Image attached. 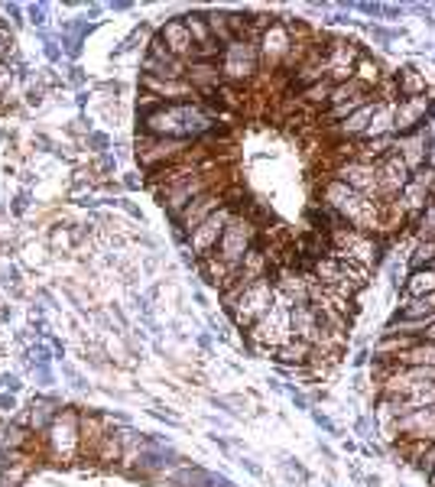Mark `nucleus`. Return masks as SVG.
I'll return each mask as SVG.
<instances>
[{
  "label": "nucleus",
  "instance_id": "obj_14",
  "mask_svg": "<svg viewBox=\"0 0 435 487\" xmlns=\"http://www.w3.org/2000/svg\"><path fill=\"white\" fill-rule=\"evenodd\" d=\"M393 439L400 442H435V406L406 410L393 425Z\"/></svg>",
  "mask_w": 435,
  "mask_h": 487
},
{
  "label": "nucleus",
  "instance_id": "obj_38",
  "mask_svg": "<svg viewBox=\"0 0 435 487\" xmlns=\"http://www.w3.org/2000/svg\"><path fill=\"white\" fill-rule=\"evenodd\" d=\"M358 10L367 16H383V4H358Z\"/></svg>",
  "mask_w": 435,
  "mask_h": 487
},
{
  "label": "nucleus",
  "instance_id": "obj_16",
  "mask_svg": "<svg viewBox=\"0 0 435 487\" xmlns=\"http://www.w3.org/2000/svg\"><path fill=\"white\" fill-rule=\"evenodd\" d=\"M140 88L153 98H160L163 104H188V101H202V94L188 85L186 78H153L140 75Z\"/></svg>",
  "mask_w": 435,
  "mask_h": 487
},
{
  "label": "nucleus",
  "instance_id": "obj_22",
  "mask_svg": "<svg viewBox=\"0 0 435 487\" xmlns=\"http://www.w3.org/2000/svg\"><path fill=\"white\" fill-rule=\"evenodd\" d=\"M373 108H377V98L367 101V104H361V108L354 111V114L344 117L342 124H334L332 133H334L338 140H342V143H354V140H361V137H364V131H367V124H371Z\"/></svg>",
  "mask_w": 435,
  "mask_h": 487
},
{
  "label": "nucleus",
  "instance_id": "obj_32",
  "mask_svg": "<svg viewBox=\"0 0 435 487\" xmlns=\"http://www.w3.org/2000/svg\"><path fill=\"white\" fill-rule=\"evenodd\" d=\"M328 94H332V82H319V85H312V88H305V92H299L295 98L303 101V108L305 111H322V108H328Z\"/></svg>",
  "mask_w": 435,
  "mask_h": 487
},
{
  "label": "nucleus",
  "instance_id": "obj_25",
  "mask_svg": "<svg viewBox=\"0 0 435 487\" xmlns=\"http://www.w3.org/2000/svg\"><path fill=\"white\" fill-rule=\"evenodd\" d=\"M397 101H400V98H397ZM397 101H377L371 124H367V131H364V137H361V140L393 137V111H397Z\"/></svg>",
  "mask_w": 435,
  "mask_h": 487
},
{
  "label": "nucleus",
  "instance_id": "obj_6",
  "mask_svg": "<svg viewBox=\"0 0 435 487\" xmlns=\"http://www.w3.org/2000/svg\"><path fill=\"white\" fill-rule=\"evenodd\" d=\"M43 442H46V452L55 462H65V464L75 462L82 455V416L75 410L55 413Z\"/></svg>",
  "mask_w": 435,
  "mask_h": 487
},
{
  "label": "nucleus",
  "instance_id": "obj_21",
  "mask_svg": "<svg viewBox=\"0 0 435 487\" xmlns=\"http://www.w3.org/2000/svg\"><path fill=\"white\" fill-rule=\"evenodd\" d=\"M186 82L202 94V98H211L218 88L225 85L221 65L218 63H186Z\"/></svg>",
  "mask_w": 435,
  "mask_h": 487
},
{
  "label": "nucleus",
  "instance_id": "obj_40",
  "mask_svg": "<svg viewBox=\"0 0 435 487\" xmlns=\"http://www.w3.org/2000/svg\"><path fill=\"white\" fill-rule=\"evenodd\" d=\"M429 124H435V98H432V111H429Z\"/></svg>",
  "mask_w": 435,
  "mask_h": 487
},
{
  "label": "nucleus",
  "instance_id": "obj_12",
  "mask_svg": "<svg viewBox=\"0 0 435 487\" xmlns=\"http://www.w3.org/2000/svg\"><path fill=\"white\" fill-rule=\"evenodd\" d=\"M237 215V209L234 205H221V209L215 211L211 218H205L202 225L195 228L192 234H188V248H192V254L202 260V257H211L218 248V240H221V234H225V228L231 225V218Z\"/></svg>",
  "mask_w": 435,
  "mask_h": 487
},
{
  "label": "nucleus",
  "instance_id": "obj_19",
  "mask_svg": "<svg viewBox=\"0 0 435 487\" xmlns=\"http://www.w3.org/2000/svg\"><path fill=\"white\" fill-rule=\"evenodd\" d=\"M293 335L319 351V345H322V309L319 306H312V302L293 306Z\"/></svg>",
  "mask_w": 435,
  "mask_h": 487
},
{
  "label": "nucleus",
  "instance_id": "obj_11",
  "mask_svg": "<svg viewBox=\"0 0 435 487\" xmlns=\"http://www.w3.org/2000/svg\"><path fill=\"white\" fill-rule=\"evenodd\" d=\"M332 179L344 182V186L354 189V192L367 195V199L381 201V186H377V166H373V162H364V160H358V156H351V160H338Z\"/></svg>",
  "mask_w": 435,
  "mask_h": 487
},
{
  "label": "nucleus",
  "instance_id": "obj_33",
  "mask_svg": "<svg viewBox=\"0 0 435 487\" xmlns=\"http://www.w3.org/2000/svg\"><path fill=\"white\" fill-rule=\"evenodd\" d=\"M205 20H208V30H211V36H215V43L221 49L225 46H231V43H237L234 39V33H231V24H227V14H205Z\"/></svg>",
  "mask_w": 435,
  "mask_h": 487
},
{
  "label": "nucleus",
  "instance_id": "obj_31",
  "mask_svg": "<svg viewBox=\"0 0 435 487\" xmlns=\"http://www.w3.org/2000/svg\"><path fill=\"white\" fill-rule=\"evenodd\" d=\"M53 416H55L53 403L33 400V403H30V413H26V425H30L33 433H46L49 423H53Z\"/></svg>",
  "mask_w": 435,
  "mask_h": 487
},
{
  "label": "nucleus",
  "instance_id": "obj_9",
  "mask_svg": "<svg viewBox=\"0 0 435 487\" xmlns=\"http://www.w3.org/2000/svg\"><path fill=\"white\" fill-rule=\"evenodd\" d=\"M195 143L188 140H163V137H150V133H137V162H140L147 172H156L176 162L179 156H186Z\"/></svg>",
  "mask_w": 435,
  "mask_h": 487
},
{
  "label": "nucleus",
  "instance_id": "obj_2",
  "mask_svg": "<svg viewBox=\"0 0 435 487\" xmlns=\"http://www.w3.org/2000/svg\"><path fill=\"white\" fill-rule=\"evenodd\" d=\"M322 205L328 211L342 218L344 225L354 228V231H364V234H377L381 231V221H383V201H373L367 195L354 192L348 189L344 182L328 176L325 186H322Z\"/></svg>",
  "mask_w": 435,
  "mask_h": 487
},
{
  "label": "nucleus",
  "instance_id": "obj_35",
  "mask_svg": "<svg viewBox=\"0 0 435 487\" xmlns=\"http://www.w3.org/2000/svg\"><path fill=\"white\" fill-rule=\"evenodd\" d=\"M416 228H420V231H416L420 234V240H435V195L426 205V211L416 218Z\"/></svg>",
  "mask_w": 435,
  "mask_h": 487
},
{
  "label": "nucleus",
  "instance_id": "obj_36",
  "mask_svg": "<svg viewBox=\"0 0 435 487\" xmlns=\"http://www.w3.org/2000/svg\"><path fill=\"white\" fill-rule=\"evenodd\" d=\"M10 85H14V69L7 63H0V94L7 92Z\"/></svg>",
  "mask_w": 435,
  "mask_h": 487
},
{
  "label": "nucleus",
  "instance_id": "obj_34",
  "mask_svg": "<svg viewBox=\"0 0 435 487\" xmlns=\"http://www.w3.org/2000/svg\"><path fill=\"white\" fill-rule=\"evenodd\" d=\"M435 260V240H420L416 250L410 254V270H422Z\"/></svg>",
  "mask_w": 435,
  "mask_h": 487
},
{
  "label": "nucleus",
  "instance_id": "obj_41",
  "mask_svg": "<svg viewBox=\"0 0 435 487\" xmlns=\"http://www.w3.org/2000/svg\"><path fill=\"white\" fill-rule=\"evenodd\" d=\"M429 478H432V484H435V472H432V474H429Z\"/></svg>",
  "mask_w": 435,
  "mask_h": 487
},
{
  "label": "nucleus",
  "instance_id": "obj_20",
  "mask_svg": "<svg viewBox=\"0 0 435 487\" xmlns=\"http://www.w3.org/2000/svg\"><path fill=\"white\" fill-rule=\"evenodd\" d=\"M156 36L163 39L166 43V49H169L176 59H182V63H192V55H195V43H192V36H188V30H186V20H166L163 26H160V33Z\"/></svg>",
  "mask_w": 435,
  "mask_h": 487
},
{
  "label": "nucleus",
  "instance_id": "obj_7",
  "mask_svg": "<svg viewBox=\"0 0 435 487\" xmlns=\"http://www.w3.org/2000/svg\"><path fill=\"white\" fill-rule=\"evenodd\" d=\"M273 299H276V289H273V279H256V283H250V287L241 289V296L231 302V306H225V312L234 318V325L237 328H244V332H250L260 318L266 316V309L273 306Z\"/></svg>",
  "mask_w": 435,
  "mask_h": 487
},
{
  "label": "nucleus",
  "instance_id": "obj_24",
  "mask_svg": "<svg viewBox=\"0 0 435 487\" xmlns=\"http://www.w3.org/2000/svg\"><path fill=\"white\" fill-rule=\"evenodd\" d=\"M397 153H400V160L410 166V172L422 170V166H426V153H429L426 133L416 131V133H406V137H397Z\"/></svg>",
  "mask_w": 435,
  "mask_h": 487
},
{
  "label": "nucleus",
  "instance_id": "obj_23",
  "mask_svg": "<svg viewBox=\"0 0 435 487\" xmlns=\"http://www.w3.org/2000/svg\"><path fill=\"white\" fill-rule=\"evenodd\" d=\"M429 201H432V192H429L426 186H420L416 179H410L403 192H400L397 199H393V205H397V209L403 211V218H412V221H416V218H420L422 211H426Z\"/></svg>",
  "mask_w": 435,
  "mask_h": 487
},
{
  "label": "nucleus",
  "instance_id": "obj_13",
  "mask_svg": "<svg viewBox=\"0 0 435 487\" xmlns=\"http://www.w3.org/2000/svg\"><path fill=\"white\" fill-rule=\"evenodd\" d=\"M429 111H432V98L420 94V98H400L397 111H393V137H406L426 127Z\"/></svg>",
  "mask_w": 435,
  "mask_h": 487
},
{
  "label": "nucleus",
  "instance_id": "obj_1",
  "mask_svg": "<svg viewBox=\"0 0 435 487\" xmlns=\"http://www.w3.org/2000/svg\"><path fill=\"white\" fill-rule=\"evenodd\" d=\"M211 131H218V121L205 111L202 101H188V104H160L150 114H140V131L150 137L163 140H188L198 143Z\"/></svg>",
  "mask_w": 435,
  "mask_h": 487
},
{
  "label": "nucleus",
  "instance_id": "obj_29",
  "mask_svg": "<svg viewBox=\"0 0 435 487\" xmlns=\"http://www.w3.org/2000/svg\"><path fill=\"white\" fill-rule=\"evenodd\" d=\"M403 293L410 299L435 293V267H422V270H410V277L403 279Z\"/></svg>",
  "mask_w": 435,
  "mask_h": 487
},
{
  "label": "nucleus",
  "instance_id": "obj_5",
  "mask_svg": "<svg viewBox=\"0 0 435 487\" xmlns=\"http://www.w3.org/2000/svg\"><path fill=\"white\" fill-rule=\"evenodd\" d=\"M256 240H260V228H256V221L244 215V211H237V215L231 218V225L225 228V234H221V240H218L215 257L225 263V267H231V270L237 273L241 270V263L247 260V254L256 248Z\"/></svg>",
  "mask_w": 435,
  "mask_h": 487
},
{
  "label": "nucleus",
  "instance_id": "obj_39",
  "mask_svg": "<svg viewBox=\"0 0 435 487\" xmlns=\"http://www.w3.org/2000/svg\"><path fill=\"white\" fill-rule=\"evenodd\" d=\"M426 166L435 172V143H429V153H426Z\"/></svg>",
  "mask_w": 435,
  "mask_h": 487
},
{
  "label": "nucleus",
  "instance_id": "obj_28",
  "mask_svg": "<svg viewBox=\"0 0 435 487\" xmlns=\"http://www.w3.org/2000/svg\"><path fill=\"white\" fill-rule=\"evenodd\" d=\"M397 364L400 367H435V341H416L412 348L397 355Z\"/></svg>",
  "mask_w": 435,
  "mask_h": 487
},
{
  "label": "nucleus",
  "instance_id": "obj_17",
  "mask_svg": "<svg viewBox=\"0 0 435 487\" xmlns=\"http://www.w3.org/2000/svg\"><path fill=\"white\" fill-rule=\"evenodd\" d=\"M225 192H227V186H215V189H208L205 195H198V199H195L192 205H188V209L176 218V221H179V228H182V234H192L195 228L202 225L205 218H211L218 209H221V205H227Z\"/></svg>",
  "mask_w": 435,
  "mask_h": 487
},
{
  "label": "nucleus",
  "instance_id": "obj_4",
  "mask_svg": "<svg viewBox=\"0 0 435 487\" xmlns=\"http://www.w3.org/2000/svg\"><path fill=\"white\" fill-rule=\"evenodd\" d=\"M295 335H293V302L286 296L276 293L273 306L266 309V316L250 328V341H254L256 348L273 355V351H280L283 345H289Z\"/></svg>",
  "mask_w": 435,
  "mask_h": 487
},
{
  "label": "nucleus",
  "instance_id": "obj_8",
  "mask_svg": "<svg viewBox=\"0 0 435 487\" xmlns=\"http://www.w3.org/2000/svg\"><path fill=\"white\" fill-rule=\"evenodd\" d=\"M218 65H221V78H225V85L247 88L256 78V72H260V53H256V43H231V46H225L221 49Z\"/></svg>",
  "mask_w": 435,
  "mask_h": 487
},
{
  "label": "nucleus",
  "instance_id": "obj_10",
  "mask_svg": "<svg viewBox=\"0 0 435 487\" xmlns=\"http://www.w3.org/2000/svg\"><path fill=\"white\" fill-rule=\"evenodd\" d=\"M295 39L293 33H289V24H283V20H273L270 30L260 36V43H256V53H260V72H280L283 65H286L289 53H293Z\"/></svg>",
  "mask_w": 435,
  "mask_h": 487
},
{
  "label": "nucleus",
  "instance_id": "obj_3",
  "mask_svg": "<svg viewBox=\"0 0 435 487\" xmlns=\"http://www.w3.org/2000/svg\"><path fill=\"white\" fill-rule=\"evenodd\" d=\"M215 186H231V176H225L221 166H215V170H208V172H198V176L179 179V182H169V186H156L153 195L172 218H179L198 195H205Z\"/></svg>",
  "mask_w": 435,
  "mask_h": 487
},
{
  "label": "nucleus",
  "instance_id": "obj_30",
  "mask_svg": "<svg viewBox=\"0 0 435 487\" xmlns=\"http://www.w3.org/2000/svg\"><path fill=\"white\" fill-rule=\"evenodd\" d=\"M354 82H361L367 92H377V85L383 82L381 63H373L371 55H358V63H354Z\"/></svg>",
  "mask_w": 435,
  "mask_h": 487
},
{
  "label": "nucleus",
  "instance_id": "obj_37",
  "mask_svg": "<svg viewBox=\"0 0 435 487\" xmlns=\"http://www.w3.org/2000/svg\"><path fill=\"white\" fill-rule=\"evenodd\" d=\"M371 36L373 43H381V46H387V43H393V33L383 30V26H371Z\"/></svg>",
  "mask_w": 435,
  "mask_h": 487
},
{
  "label": "nucleus",
  "instance_id": "obj_15",
  "mask_svg": "<svg viewBox=\"0 0 435 487\" xmlns=\"http://www.w3.org/2000/svg\"><path fill=\"white\" fill-rule=\"evenodd\" d=\"M140 69H143V75H153V78H186V63L176 59L160 36L150 39Z\"/></svg>",
  "mask_w": 435,
  "mask_h": 487
},
{
  "label": "nucleus",
  "instance_id": "obj_27",
  "mask_svg": "<svg viewBox=\"0 0 435 487\" xmlns=\"http://www.w3.org/2000/svg\"><path fill=\"white\" fill-rule=\"evenodd\" d=\"M393 85H397L400 98H420V94H429V82L420 69H412V65H403V69L393 75Z\"/></svg>",
  "mask_w": 435,
  "mask_h": 487
},
{
  "label": "nucleus",
  "instance_id": "obj_26",
  "mask_svg": "<svg viewBox=\"0 0 435 487\" xmlns=\"http://www.w3.org/2000/svg\"><path fill=\"white\" fill-rule=\"evenodd\" d=\"M111 433V425L104 423L102 416H94V413H85L82 416V455H92L98 452V445H102V439Z\"/></svg>",
  "mask_w": 435,
  "mask_h": 487
},
{
  "label": "nucleus",
  "instance_id": "obj_18",
  "mask_svg": "<svg viewBox=\"0 0 435 487\" xmlns=\"http://www.w3.org/2000/svg\"><path fill=\"white\" fill-rule=\"evenodd\" d=\"M412 179L410 166L400 160V153L387 156L383 162H377V186H381V201H393L406 189V182Z\"/></svg>",
  "mask_w": 435,
  "mask_h": 487
}]
</instances>
